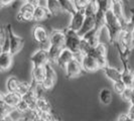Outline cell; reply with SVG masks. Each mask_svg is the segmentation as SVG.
<instances>
[{
	"mask_svg": "<svg viewBox=\"0 0 134 121\" xmlns=\"http://www.w3.org/2000/svg\"><path fill=\"white\" fill-rule=\"evenodd\" d=\"M0 47H1V52H9L10 50V40H9V35L7 32L6 26L1 27V34H0Z\"/></svg>",
	"mask_w": 134,
	"mask_h": 121,
	"instance_id": "7402d4cb",
	"label": "cell"
},
{
	"mask_svg": "<svg viewBox=\"0 0 134 121\" xmlns=\"http://www.w3.org/2000/svg\"><path fill=\"white\" fill-rule=\"evenodd\" d=\"M34 6L24 2L22 6L20 7L19 11L16 15V18L19 22H29L34 20Z\"/></svg>",
	"mask_w": 134,
	"mask_h": 121,
	"instance_id": "8fae6325",
	"label": "cell"
},
{
	"mask_svg": "<svg viewBox=\"0 0 134 121\" xmlns=\"http://www.w3.org/2000/svg\"><path fill=\"white\" fill-rule=\"evenodd\" d=\"M99 4V10L103 11L104 13H106L112 8V1L111 0H99L98 1Z\"/></svg>",
	"mask_w": 134,
	"mask_h": 121,
	"instance_id": "1f68e13d",
	"label": "cell"
},
{
	"mask_svg": "<svg viewBox=\"0 0 134 121\" xmlns=\"http://www.w3.org/2000/svg\"><path fill=\"white\" fill-rule=\"evenodd\" d=\"M13 54L10 52H1L0 54V68L2 72H5L9 70V68L12 65Z\"/></svg>",
	"mask_w": 134,
	"mask_h": 121,
	"instance_id": "d6986e66",
	"label": "cell"
},
{
	"mask_svg": "<svg viewBox=\"0 0 134 121\" xmlns=\"http://www.w3.org/2000/svg\"><path fill=\"white\" fill-rule=\"evenodd\" d=\"M22 99V96L18 93L15 92H10L8 91L7 93H2L1 94V101L5 102L7 105H9L10 107L16 108L20 101Z\"/></svg>",
	"mask_w": 134,
	"mask_h": 121,
	"instance_id": "9a60e30c",
	"label": "cell"
},
{
	"mask_svg": "<svg viewBox=\"0 0 134 121\" xmlns=\"http://www.w3.org/2000/svg\"><path fill=\"white\" fill-rule=\"evenodd\" d=\"M105 28L108 31V38L111 45H115L118 34L124 28L123 23L114 14L112 9L105 13Z\"/></svg>",
	"mask_w": 134,
	"mask_h": 121,
	"instance_id": "6da1fadb",
	"label": "cell"
},
{
	"mask_svg": "<svg viewBox=\"0 0 134 121\" xmlns=\"http://www.w3.org/2000/svg\"><path fill=\"white\" fill-rule=\"evenodd\" d=\"M99 10V4L97 0H91L90 3L85 8L86 16H95Z\"/></svg>",
	"mask_w": 134,
	"mask_h": 121,
	"instance_id": "4316f807",
	"label": "cell"
},
{
	"mask_svg": "<svg viewBox=\"0 0 134 121\" xmlns=\"http://www.w3.org/2000/svg\"><path fill=\"white\" fill-rule=\"evenodd\" d=\"M81 63L84 72L86 73H94L98 70H101V66L99 62L91 54H82Z\"/></svg>",
	"mask_w": 134,
	"mask_h": 121,
	"instance_id": "9c48e42d",
	"label": "cell"
},
{
	"mask_svg": "<svg viewBox=\"0 0 134 121\" xmlns=\"http://www.w3.org/2000/svg\"><path fill=\"white\" fill-rule=\"evenodd\" d=\"M133 89L134 88L127 87L126 89H125V91L120 95L121 98H122L124 101H126V102H129V103H130V101H131V97H132V94H133Z\"/></svg>",
	"mask_w": 134,
	"mask_h": 121,
	"instance_id": "e575fe53",
	"label": "cell"
},
{
	"mask_svg": "<svg viewBox=\"0 0 134 121\" xmlns=\"http://www.w3.org/2000/svg\"><path fill=\"white\" fill-rule=\"evenodd\" d=\"M64 70H65L66 77L68 79H73L76 77H79L82 74V72H84L83 67H82V63L78 58L73 59L66 66V68Z\"/></svg>",
	"mask_w": 134,
	"mask_h": 121,
	"instance_id": "ba28073f",
	"label": "cell"
},
{
	"mask_svg": "<svg viewBox=\"0 0 134 121\" xmlns=\"http://www.w3.org/2000/svg\"><path fill=\"white\" fill-rule=\"evenodd\" d=\"M127 88V86L124 84V82L121 80V81H117V82H113V91L115 93H117L118 95H121L124 91L125 89Z\"/></svg>",
	"mask_w": 134,
	"mask_h": 121,
	"instance_id": "4dcf8cb0",
	"label": "cell"
},
{
	"mask_svg": "<svg viewBox=\"0 0 134 121\" xmlns=\"http://www.w3.org/2000/svg\"><path fill=\"white\" fill-rule=\"evenodd\" d=\"M66 42H65V47L72 51L75 54H81V42H82V37L78 31L72 30L70 28H67L66 30Z\"/></svg>",
	"mask_w": 134,
	"mask_h": 121,
	"instance_id": "7a4b0ae2",
	"label": "cell"
},
{
	"mask_svg": "<svg viewBox=\"0 0 134 121\" xmlns=\"http://www.w3.org/2000/svg\"><path fill=\"white\" fill-rule=\"evenodd\" d=\"M52 14L47 8L40 6H35L34 11V21H43L47 19Z\"/></svg>",
	"mask_w": 134,
	"mask_h": 121,
	"instance_id": "44dd1931",
	"label": "cell"
},
{
	"mask_svg": "<svg viewBox=\"0 0 134 121\" xmlns=\"http://www.w3.org/2000/svg\"><path fill=\"white\" fill-rule=\"evenodd\" d=\"M57 121H58V120H57Z\"/></svg>",
	"mask_w": 134,
	"mask_h": 121,
	"instance_id": "7dc6e473",
	"label": "cell"
},
{
	"mask_svg": "<svg viewBox=\"0 0 134 121\" xmlns=\"http://www.w3.org/2000/svg\"><path fill=\"white\" fill-rule=\"evenodd\" d=\"M6 29L7 32H8V35H9V40H10V50H9V52L13 56H15L16 54H18L21 51V48L23 47L24 40L21 36L14 34L13 29H12V25L10 23L6 25Z\"/></svg>",
	"mask_w": 134,
	"mask_h": 121,
	"instance_id": "5b68a950",
	"label": "cell"
},
{
	"mask_svg": "<svg viewBox=\"0 0 134 121\" xmlns=\"http://www.w3.org/2000/svg\"><path fill=\"white\" fill-rule=\"evenodd\" d=\"M131 119L134 120V104H130V107H129V110H128V113H127Z\"/></svg>",
	"mask_w": 134,
	"mask_h": 121,
	"instance_id": "f35d334b",
	"label": "cell"
},
{
	"mask_svg": "<svg viewBox=\"0 0 134 121\" xmlns=\"http://www.w3.org/2000/svg\"><path fill=\"white\" fill-rule=\"evenodd\" d=\"M19 113H21L22 115L26 114L27 112H29L30 110H31V108H30V105L27 103L25 100H23V99H21L19 103H18V105L16 106L15 108Z\"/></svg>",
	"mask_w": 134,
	"mask_h": 121,
	"instance_id": "f546056e",
	"label": "cell"
},
{
	"mask_svg": "<svg viewBox=\"0 0 134 121\" xmlns=\"http://www.w3.org/2000/svg\"><path fill=\"white\" fill-rule=\"evenodd\" d=\"M29 60L32 63V66H46L49 63L48 51L47 48L40 47L30 56Z\"/></svg>",
	"mask_w": 134,
	"mask_h": 121,
	"instance_id": "30bf717a",
	"label": "cell"
},
{
	"mask_svg": "<svg viewBox=\"0 0 134 121\" xmlns=\"http://www.w3.org/2000/svg\"><path fill=\"white\" fill-rule=\"evenodd\" d=\"M85 18H86L85 10H77L74 14H72V18L68 28L75 31H79L85 21Z\"/></svg>",
	"mask_w": 134,
	"mask_h": 121,
	"instance_id": "7c38bea8",
	"label": "cell"
},
{
	"mask_svg": "<svg viewBox=\"0 0 134 121\" xmlns=\"http://www.w3.org/2000/svg\"><path fill=\"white\" fill-rule=\"evenodd\" d=\"M58 1L60 4V7H62L63 11H66V12L70 14H74L77 11L74 6L73 0H58Z\"/></svg>",
	"mask_w": 134,
	"mask_h": 121,
	"instance_id": "484cf974",
	"label": "cell"
},
{
	"mask_svg": "<svg viewBox=\"0 0 134 121\" xmlns=\"http://www.w3.org/2000/svg\"><path fill=\"white\" fill-rule=\"evenodd\" d=\"M37 6H40V7H44V8H47V6H48V0H38V3H37Z\"/></svg>",
	"mask_w": 134,
	"mask_h": 121,
	"instance_id": "ab89813d",
	"label": "cell"
},
{
	"mask_svg": "<svg viewBox=\"0 0 134 121\" xmlns=\"http://www.w3.org/2000/svg\"><path fill=\"white\" fill-rule=\"evenodd\" d=\"M36 110L38 112H52V104L44 97H38L36 101Z\"/></svg>",
	"mask_w": 134,
	"mask_h": 121,
	"instance_id": "603a6c76",
	"label": "cell"
},
{
	"mask_svg": "<svg viewBox=\"0 0 134 121\" xmlns=\"http://www.w3.org/2000/svg\"><path fill=\"white\" fill-rule=\"evenodd\" d=\"M95 26H96V18H95V16H86L85 21H84L83 25L81 27V29L78 31V34H80L81 37H83L86 34L91 31Z\"/></svg>",
	"mask_w": 134,
	"mask_h": 121,
	"instance_id": "ffe728a7",
	"label": "cell"
},
{
	"mask_svg": "<svg viewBox=\"0 0 134 121\" xmlns=\"http://www.w3.org/2000/svg\"><path fill=\"white\" fill-rule=\"evenodd\" d=\"M88 54L93 56L95 59L99 62V64H100L101 66V70H102L103 67H105L106 65H108V62H107L108 47L105 43L100 42L98 46L92 47L91 51H90V53Z\"/></svg>",
	"mask_w": 134,
	"mask_h": 121,
	"instance_id": "52a82bcc",
	"label": "cell"
},
{
	"mask_svg": "<svg viewBox=\"0 0 134 121\" xmlns=\"http://www.w3.org/2000/svg\"><path fill=\"white\" fill-rule=\"evenodd\" d=\"M25 2H27L28 4L32 5V6H37V3H38V0H25Z\"/></svg>",
	"mask_w": 134,
	"mask_h": 121,
	"instance_id": "b9f144b4",
	"label": "cell"
},
{
	"mask_svg": "<svg viewBox=\"0 0 134 121\" xmlns=\"http://www.w3.org/2000/svg\"><path fill=\"white\" fill-rule=\"evenodd\" d=\"M91 0H73L76 10H85Z\"/></svg>",
	"mask_w": 134,
	"mask_h": 121,
	"instance_id": "d6a6232c",
	"label": "cell"
},
{
	"mask_svg": "<svg viewBox=\"0 0 134 121\" xmlns=\"http://www.w3.org/2000/svg\"><path fill=\"white\" fill-rule=\"evenodd\" d=\"M1 117H5L7 115H9L12 111H13L15 108L10 107L9 105H7L5 102L1 101Z\"/></svg>",
	"mask_w": 134,
	"mask_h": 121,
	"instance_id": "836d02e7",
	"label": "cell"
},
{
	"mask_svg": "<svg viewBox=\"0 0 134 121\" xmlns=\"http://www.w3.org/2000/svg\"><path fill=\"white\" fill-rule=\"evenodd\" d=\"M47 9L49 10V12H51L52 15H57V14L60 13V11H63V9L60 7V4L59 3L58 0H48Z\"/></svg>",
	"mask_w": 134,
	"mask_h": 121,
	"instance_id": "83f0119b",
	"label": "cell"
},
{
	"mask_svg": "<svg viewBox=\"0 0 134 121\" xmlns=\"http://www.w3.org/2000/svg\"><path fill=\"white\" fill-rule=\"evenodd\" d=\"M120 57V60L122 62V66H123V70H122V81L124 82V84L129 88H134V69L131 68L128 58L125 57Z\"/></svg>",
	"mask_w": 134,
	"mask_h": 121,
	"instance_id": "8992f818",
	"label": "cell"
},
{
	"mask_svg": "<svg viewBox=\"0 0 134 121\" xmlns=\"http://www.w3.org/2000/svg\"><path fill=\"white\" fill-rule=\"evenodd\" d=\"M133 119L130 118V116L126 113V114H121L118 118V121H132Z\"/></svg>",
	"mask_w": 134,
	"mask_h": 121,
	"instance_id": "8d00e7d4",
	"label": "cell"
},
{
	"mask_svg": "<svg viewBox=\"0 0 134 121\" xmlns=\"http://www.w3.org/2000/svg\"><path fill=\"white\" fill-rule=\"evenodd\" d=\"M132 121H134V120H132Z\"/></svg>",
	"mask_w": 134,
	"mask_h": 121,
	"instance_id": "bcb514c9",
	"label": "cell"
},
{
	"mask_svg": "<svg viewBox=\"0 0 134 121\" xmlns=\"http://www.w3.org/2000/svg\"><path fill=\"white\" fill-rule=\"evenodd\" d=\"M49 42H51V46L65 47L66 31L60 30V29H53L49 34Z\"/></svg>",
	"mask_w": 134,
	"mask_h": 121,
	"instance_id": "4fadbf2b",
	"label": "cell"
},
{
	"mask_svg": "<svg viewBox=\"0 0 134 121\" xmlns=\"http://www.w3.org/2000/svg\"><path fill=\"white\" fill-rule=\"evenodd\" d=\"M130 104H134V89H133V94L131 97V101H130Z\"/></svg>",
	"mask_w": 134,
	"mask_h": 121,
	"instance_id": "7bdbcfd3",
	"label": "cell"
},
{
	"mask_svg": "<svg viewBox=\"0 0 134 121\" xmlns=\"http://www.w3.org/2000/svg\"><path fill=\"white\" fill-rule=\"evenodd\" d=\"M46 72H47V76H46V79H48V80H52L57 83V80H58V75H57V72L53 68V64L48 63L46 65Z\"/></svg>",
	"mask_w": 134,
	"mask_h": 121,
	"instance_id": "f1b7e54d",
	"label": "cell"
},
{
	"mask_svg": "<svg viewBox=\"0 0 134 121\" xmlns=\"http://www.w3.org/2000/svg\"><path fill=\"white\" fill-rule=\"evenodd\" d=\"M31 75H32V80L34 84H41L47 76L46 66H34Z\"/></svg>",
	"mask_w": 134,
	"mask_h": 121,
	"instance_id": "e0dca14e",
	"label": "cell"
},
{
	"mask_svg": "<svg viewBox=\"0 0 134 121\" xmlns=\"http://www.w3.org/2000/svg\"><path fill=\"white\" fill-rule=\"evenodd\" d=\"M97 1H99V0H97Z\"/></svg>",
	"mask_w": 134,
	"mask_h": 121,
	"instance_id": "f6af8a7d",
	"label": "cell"
},
{
	"mask_svg": "<svg viewBox=\"0 0 134 121\" xmlns=\"http://www.w3.org/2000/svg\"><path fill=\"white\" fill-rule=\"evenodd\" d=\"M13 1L14 0H0V3H1L2 6H7V5L11 4Z\"/></svg>",
	"mask_w": 134,
	"mask_h": 121,
	"instance_id": "60d3db41",
	"label": "cell"
},
{
	"mask_svg": "<svg viewBox=\"0 0 134 121\" xmlns=\"http://www.w3.org/2000/svg\"><path fill=\"white\" fill-rule=\"evenodd\" d=\"M100 31L101 29L99 28H97V27H94L91 31H89L88 34H86L84 36H83V38L84 40H86L91 45V47H96V46H98L99 43H100Z\"/></svg>",
	"mask_w": 134,
	"mask_h": 121,
	"instance_id": "ac0fdd59",
	"label": "cell"
},
{
	"mask_svg": "<svg viewBox=\"0 0 134 121\" xmlns=\"http://www.w3.org/2000/svg\"><path fill=\"white\" fill-rule=\"evenodd\" d=\"M99 100L103 105H109L111 104V102L113 100V95L112 91L108 88L102 89L99 93Z\"/></svg>",
	"mask_w": 134,
	"mask_h": 121,
	"instance_id": "cb8c5ba5",
	"label": "cell"
},
{
	"mask_svg": "<svg viewBox=\"0 0 134 121\" xmlns=\"http://www.w3.org/2000/svg\"><path fill=\"white\" fill-rule=\"evenodd\" d=\"M41 121H57L52 112H38Z\"/></svg>",
	"mask_w": 134,
	"mask_h": 121,
	"instance_id": "d590c367",
	"label": "cell"
},
{
	"mask_svg": "<svg viewBox=\"0 0 134 121\" xmlns=\"http://www.w3.org/2000/svg\"><path fill=\"white\" fill-rule=\"evenodd\" d=\"M75 58H76V54L72 51H70L67 47H63L60 56L58 58V60H57V66L62 69H65L68 64Z\"/></svg>",
	"mask_w": 134,
	"mask_h": 121,
	"instance_id": "5bb4252c",
	"label": "cell"
},
{
	"mask_svg": "<svg viewBox=\"0 0 134 121\" xmlns=\"http://www.w3.org/2000/svg\"><path fill=\"white\" fill-rule=\"evenodd\" d=\"M32 36L34 40L40 45V47L42 48H47L51 47V42H49V34L47 32V28L41 25H36L32 29Z\"/></svg>",
	"mask_w": 134,
	"mask_h": 121,
	"instance_id": "277c9868",
	"label": "cell"
},
{
	"mask_svg": "<svg viewBox=\"0 0 134 121\" xmlns=\"http://www.w3.org/2000/svg\"><path fill=\"white\" fill-rule=\"evenodd\" d=\"M130 19H129V21H130V25H131V27H132V29L134 30V8H131L130 9Z\"/></svg>",
	"mask_w": 134,
	"mask_h": 121,
	"instance_id": "74e56055",
	"label": "cell"
},
{
	"mask_svg": "<svg viewBox=\"0 0 134 121\" xmlns=\"http://www.w3.org/2000/svg\"><path fill=\"white\" fill-rule=\"evenodd\" d=\"M124 1H126V2H127V0H124Z\"/></svg>",
	"mask_w": 134,
	"mask_h": 121,
	"instance_id": "ee69618b",
	"label": "cell"
},
{
	"mask_svg": "<svg viewBox=\"0 0 134 121\" xmlns=\"http://www.w3.org/2000/svg\"><path fill=\"white\" fill-rule=\"evenodd\" d=\"M63 47H55V46H51L48 47V59H49V63L51 64H57L58 58L60 56V52H62Z\"/></svg>",
	"mask_w": 134,
	"mask_h": 121,
	"instance_id": "d4e9b609",
	"label": "cell"
},
{
	"mask_svg": "<svg viewBox=\"0 0 134 121\" xmlns=\"http://www.w3.org/2000/svg\"><path fill=\"white\" fill-rule=\"evenodd\" d=\"M102 71H103L104 75L112 82H117V81L122 80V72L116 68L109 66V64L102 68Z\"/></svg>",
	"mask_w": 134,
	"mask_h": 121,
	"instance_id": "2e32d148",
	"label": "cell"
},
{
	"mask_svg": "<svg viewBox=\"0 0 134 121\" xmlns=\"http://www.w3.org/2000/svg\"><path fill=\"white\" fill-rule=\"evenodd\" d=\"M6 87L7 90L10 92H15L18 93L21 96L26 94L27 92L32 88V85L28 82H24V81H20L17 79L16 77H10L6 82Z\"/></svg>",
	"mask_w": 134,
	"mask_h": 121,
	"instance_id": "3957f363",
	"label": "cell"
}]
</instances>
